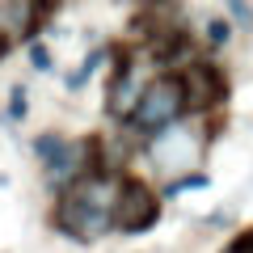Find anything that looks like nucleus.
Wrapping results in <instances>:
<instances>
[{
    "label": "nucleus",
    "mask_w": 253,
    "mask_h": 253,
    "mask_svg": "<svg viewBox=\"0 0 253 253\" xmlns=\"http://www.w3.org/2000/svg\"><path fill=\"white\" fill-rule=\"evenodd\" d=\"M224 253H253V228H245V232H236L232 241H228Z\"/></svg>",
    "instance_id": "ddd939ff"
},
{
    "label": "nucleus",
    "mask_w": 253,
    "mask_h": 253,
    "mask_svg": "<svg viewBox=\"0 0 253 253\" xmlns=\"http://www.w3.org/2000/svg\"><path fill=\"white\" fill-rule=\"evenodd\" d=\"M181 114H186V84H181L177 72H161L144 84L139 106H135V114L126 118V126L135 135H161Z\"/></svg>",
    "instance_id": "f257e3e1"
},
{
    "label": "nucleus",
    "mask_w": 253,
    "mask_h": 253,
    "mask_svg": "<svg viewBox=\"0 0 253 253\" xmlns=\"http://www.w3.org/2000/svg\"><path fill=\"white\" fill-rule=\"evenodd\" d=\"M181 84H186V110H211L228 97V81L211 63H194L190 72H181Z\"/></svg>",
    "instance_id": "39448f33"
},
{
    "label": "nucleus",
    "mask_w": 253,
    "mask_h": 253,
    "mask_svg": "<svg viewBox=\"0 0 253 253\" xmlns=\"http://www.w3.org/2000/svg\"><path fill=\"white\" fill-rule=\"evenodd\" d=\"M97 169H101L97 165V139H76V144H63L59 161L46 169V177H51V186L68 190L72 181L89 177V173H97Z\"/></svg>",
    "instance_id": "20e7f679"
},
{
    "label": "nucleus",
    "mask_w": 253,
    "mask_h": 253,
    "mask_svg": "<svg viewBox=\"0 0 253 253\" xmlns=\"http://www.w3.org/2000/svg\"><path fill=\"white\" fill-rule=\"evenodd\" d=\"M30 68H34V72H51V68H55L51 51H46L42 42H30Z\"/></svg>",
    "instance_id": "9d476101"
},
{
    "label": "nucleus",
    "mask_w": 253,
    "mask_h": 253,
    "mask_svg": "<svg viewBox=\"0 0 253 253\" xmlns=\"http://www.w3.org/2000/svg\"><path fill=\"white\" fill-rule=\"evenodd\" d=\"M63 144H68V139H63V135H55V131H46V135H38V139H34V156L42 161V169H51V165L59 161Z\"/></svg>",
    "instance_id": "0eeeda50"
},
{
    "label": "nucleus",
    "mask_w": 253,
    "mask_h": 253,
    "mask_svg": "<svg viewBox=\"0 0 253 253\" xmlns=\"http://www.w3.org/2000/svg\"><path fill=\"white\" fill-rule=\"evenodd\" d=\"M21 114H26V89L13 84V93H9V118H21Z\"/></svg>",
    "instance_id": "4468645a"
},
{
    "label": "nucleus",
    "mask_w": 253,
    "mask_h": 253,
    "mask_svg": "<svg viewBox=\"0 0 253 253\" xmlns=\"http://www.w3.org/2000/svg\"><path fill=\"white\" fill-rule=\"evenodd\" d=\"M228 4V13H232V21H241L245 30H253V4L249 0H224Z\"/></svg>",
    "instance_id": "9b49d317"
},
{
    "label": "nucleus",
    "mask_w": 253,
    "mask_h": 253,
    "mask_svg": "<svg viewBox=\"0 0 253 253\" xmlns=\"http://www.w3.org/2000/svg\"><path fill=\"white\" fill-rule=\"evenodd\" d=\"M101 59H106V51H89V55H84V63L68 76V89H84V84H89V76L101 68Z\"/></svg>",
    "instance_id": "6e6552de"
},
{
    "label": "nucleus",
    "mask_w": 253,
    "mask_h": 253,
    "mask_svg": "<svg viewBox=\"0 0 253 253\" xmlns=\"http://www.w3.org/2000/svg\"><path fill=\"white\" fill-rule=\"evenodd\" d=\"M144 76H139V63H131V59H118V68H114V81H110V89H106V114L114 118V123H126V118L135 114V106H139V93H144Z\"/></svg>",
    "instance_id": "7ed1b4c3"
},
{
    "label": "nucleus",
    "mask_w": 253,
    "mask_h": 253,
    "mask_svg": "<svg viewBox=\"0 0 253 253\" xmlns=\"http://www.w3.org/2000/svg\"><path fill=\"white\" fill-rule=\"evenodd\" d=\"M55 224H59V232H68L72 241H84V245L101 241V236L114 228L106 215H89V211H81L76 203H68L63 194H59V207H55Z\"/></svg>",
    "instance_id": "423d86ee"
},
{
    "label": "nucleus",
    "mask_w": 253,
    "mask_h": 253,
    "mask_svg": "<svg viewBox=\"0 0 253 253\" xmlns=\"http://www.w3.org/2000/svg\"><path fill=\"white\" fill-rule=\"evenodd\" d=\"M207 186H211L207 173H186V177H173L165 194H181V190H207Z\"/></svg>",
    "instance_id": "1a4fd4ad"
},
{
    "label": "nucleus",
    "mask_w": 253,
    "mask_h": 253,
    "mask_svg": "<svg viewBox=\"0 0 253 253\" xmlns=\"http://www.w3.org/2000/svg\"><path fill=\"white\" fill-rule=\"evenodd\" d=\"M156 219H161V194H156L148 181H139V177H123V190H118L110 224H114L118 232L135 236V232L156 228Z\"/></svg>",
    "instance_id": "f03ea898"
},
{
    "label": "nucleus",
    "mask_w": 253,
    "mask_h": 253,
    "mask_svg": "<svg viewBox=\"0 0 253 253\" xmlns=\"http://www.w3.org/2000/svg\"><path fill=\"white\" fill-rule=\"evenodd\" d=\"M228 34H232V26H228L224 17L207 21V42H211V46H224V42H228Z\"/></svg>",
    "instance_id": "f8f14e48"
}]
</instances>
